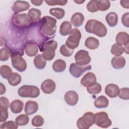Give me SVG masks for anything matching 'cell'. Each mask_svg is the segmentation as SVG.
<instances>
[{
  "label": "cell",
  "mask_w": 129,
  "mask_h": 129,
  "mask_svg": "<svg viewBox=\"0 0 129 129\" xmlns=\"http://www.w3.org/2000/svg\"><path fill=\"white\" fill-rule=\"evenodd\" d=\"M85 29L89 33H93L99 37H103L107 34V30L105 26L101 22L91 19L86 23Z\"/></svg>",
  "instance_id": "1"
},
{
  "label": "cell",
  "mask_w": 129,
  "mask_h": 129,
  "mask_svg": "<svg viewBox=\"0 0 129 129\" xmlns=\"http://www.w3.org/2000/svg\"><path fill=\"white\" fill-rule=\"evenodd\" d=\"M56 20L50 16H45L41 19V31L46 36L52 37L56 30Z\"/></svg>",
  "instance_id": "2"
},
{
  "label": "cell",
  "mask_w": 129,
  "mask_h": 129,
  "mask_svg": "<svg viewBox=\"0 0 129 129\" xmlns=\"http://www.w3.org/2000/svg\"><path fill=\"white\" fill-rule=\"evenodd\" d=\"M11 58L12 66L18 71L23 72L26 70L27 63L19 51H16L12 52Z\"/></svg>",
  "instance_id": "3"
},
{
  "label": "cell",
  "mask_w": 129,
  "mask_h": 129,
  "mask_svg": "<svg viewBox=\"0 0 129 129\" xmlns=\"http://www.w3.org/2000/svg\"><path fill=\"white\" fill-rule=\"evenodd\" d=\"M18 93L21 97L37 98L40 94V90L35 86L26 85L18 89Z\"/></svg>",
  "instance_id": "4"
},
{
  "label": "cell",
  "mask_w": 129,
  "mask_h": 129,
  "mask_svg": "<svg viewBox=\"0 0 129 129\" xmlns=\"http://www.w3.org/2000/svg\"><path fill=\"white\" fill-rule=\"evenodd\" d=\"M81 36V32L79 29H73L66 40V45L69 48L74 50L79 46Z\"/></svg>",
  "instance_id": "5"
},
{
  "label": "cell",
  "mask_w": 129,
  "mask_h": 129,
  "mask_svg": "<svg viewBox=\"0 0 129 129\" xmlns=\"http://www.w3.org/2000/svg\"><path fill=\"white\" fill-rule=\"evenodd\" d=\"M94 115L92 112H86L79 118L77 122V126L80 129H88L94 124Z\"/></svg>",
  "instance_id": "6"
},
{
  "label": "cell",
  "mask_w": 129,
  "mask_h": 129,
  "mask_svg": "<svg viewBox=\"0 0 129 129\" xmlns=\"http://www.w3.org/2000/svg\"><path fill=\"white\" fill-rule=\"evenodd\" d=\"M94 124L102 128H107L111 126V120L109 118L106 112H98L94 115Z\"/></svg>",
  "instance_id": "7"
},
{
  "label": "cell",
  "mask_w": 129,
  "mask_h": 129,
  "mask_svg": "<svg viewBox=\"0 0 129 129\" xmlns=\"http://www.w3.org/2000/svg\"><path fill=\"white\" fill-rule=\"evenodd\" d=\"M57 47V43L54 40H50L44 44L42 56L46 60H51L55 56V50Z\"/></svg>",
  "instance_id": "8"
},
{
  "label": "cell",
  "mask_w": 129,
  "mask_h": 129,
  "mask_svg": "<svg viewBox=\"0 0 129 129\" xmlns=\"http://www.w3.org/2000/svg\"><path fill=\"white\" fill-rule=\"evenodd\" d=\"M75 63L78 66H87L91 62V57L89 52L85 50L78 51L75 55Z\"/></svg>",
  "instance_id": "9"
},
{
  "label": "cell",
  "mask_w": 129,
  "mask_h": 129,
  "mask_svg": "<svg viewBox=\"0 0 129 129\" xmlns=\"http://www.w3.org/2000/svg\"><path fill=\"white\" fill-rule=\"evenodd\" d=\"M91 69L92 66L91 65L80 66H78L75 63H72L70 66L69 71L73 77L76 78H78L81 77L84 72L87 71H90Z\"/></svg>",
  "instance_id": "10"
},
{
  "label": "cell",
  "mask_w": 129,
  "mask_h": 129,
  "mask_svg": "<svg viewBox=\"0 0 129 129\" xmlns=\"http://www.w3.org/2000/svg\"><path fill=\"white\" fill-rule=\"evenodd\" d=\"M97 79L95 75L92 72L86 73L81 80V85L85 87H89L96 84Z\"/></svg>",
  "instance_id": "11"
},
{
  "label": "cell",
  "mask_w": 129,
  "mask_h": 129,
  "mask_svg": "<svg viewBox=\"0 0 129 129\" xmlns=\"http://www.w3.org/2000/svg\"><path fill=\"white\" fill-rule=\"evenodd\" d=\"M14 21L16 25L22 27H28L31 22L28 15L25 13L16 15L14 17Z\"/></svg>",
  "instance_id": "12"
},
{
  "label": "cell",
  "mask_w": 129,
  "mask_h": 129,
  "mask_svg": "<svg viewBox=\"0 0 129 129\" xmlns=\"http://www.w3.org/2000/svg\"><path fill=\"white\" fill-rule=\"evenodd\" d=\"M64 99L69 105L75 106L78 102L79 96L76 91L70 90L64 94Z\"/></svg>",
  "instance_id": "13"
},
{
  "label": "cell",
  "mask_w": 129,
  "mask_h": 129,
  "mask_svg": "<svg viewBox=\"0 0 129 129\" xmlns=\"http://www.w3.org/2000/svg\"><path fill=\"white\" fill-rule=\"evenodd\" d=\"M56 85L55 82L51 79H46L44 80L41 85L42 91L45 94H51L55 89Z\"/></svg>",
  "instance_id": "14"
},
{
  "label": "cell",
  "mask_w": 129,
  "mask_h": 129,
  "mask_svg": "<svg viewBox=\"0 0 129 129\" xmlns=\"http://www.w3.org/2000/svg\"><path fill=\"white\" fill-rule=\"evenodd\" d=\"M119 88L117 85L114 84H109L105 88V93L110 98L116 97L119 93Z\"/></svg>",
  "instance_id": "15"
},
{
  "label": "cell",
  "mask_w": 129,
  "mask_h": 129,
  "mask_svg": "<svg viewBox=\"0 0 129 129\" xmlns=\"http://www.w3.org/2000/svg\"><path fill=\"white\" fill-rule=\"evenodd\" d=\"M30 7V4L26 1H17L13 5V10L17 13H20L28 10Z\"/></svg>",
  "instance_id": "16"
},
{
  "label": "cell",
  "mask_w": 129,
  "mask_h": 129,
  "mask_svg": "<svg viewBox=\"0 0 129 129\" xmlns=\"http://www.w3.org/2000/svg\"><path fill=\"white\" fill-rule=\"evenodd\" d=\"M112 67L115 69H121L124 68L125 65V58L121 56H115L111 59V61Z\"/></svg>",
  "instance_id": "17"
},
{
  "label": "cell",
  "mask_w": 129,
  "mask_h": 129,
  "mask_svg": "<svg viewBox=\"0 0 129 129\" xmlns=\"http://www.w3.org/2000/svg\"><path fill=\"white\" fill-rule=\"evenodd\" d=\"M38 109V103L33 101H28L26 103L25 112L27 115H32L36 113Z\"/></svg>",
  "instance_id": "18"
},
{
  "label": "cell",
  "mask_w": 129,
  "mask_h": 129,
  "mask_svg": "<svg viewBox=\"0 0 129 129\" xmlns=\"http://www.w3.org/2000/svg\"><path fill=\"white\" fill-rule=\"evenodd\" d=\"M27 15L31 22L32 23H37L40 20L41 12L38 9L32 8L29 10Z\"/></svg>",
  "instance_id": "19"
},
{
  "label": "cell",
  "mask_w": 129,
  "mask_h": 129,
  "mask_svg": "<svg viewBox=\"0 0 129 129\" xmlns=\"http://www.w3.org/2000/svg\"><path fill=\"white\" fill-rule=\"evenodd\" d=\"M84 21V17L81 13H76L74 14L71 18V23L76 27L82 26Z\"/></svg>",
  "instance_id": "20"
},
{
  "label": "cell",
  "mask_w": 129,
  "mask_h": 129,
  "mask_svg": "<svg viewBox=\"0 0 129 129\" xmlns=\"http://www.w3.org/2000/svg\"><path fill=\"white\" fill-rule=\"evenodd\" d=\"M23 102L19 99H16L13 101L10 104V109L11 111L15 113H20L23 108Z\"/></svg>",
  "instance_id": "21"
},
{
  "label": "cell",
  "mask_w": 129,
  "mask_h": 129,
  "mask_svg": "<svg viewBox=\"0 0 129 129\" xmlns=\"http://www.w3.org/2000/svg\"><path fill=\"white\" fill-rule=\"evenodd\" d=\"M115 41L117 43L126 45L128 44L129 35L125 32H119L116 36Z\"/></svg>",
  "instance_id": "22"
},
{
  "label": "cell",
  "mask_w": 129,
  "mask_h": 129,
  "mask_svg": "<svg viewBox=\"0 0 129 129\" xmlns=\"http://www.w3.org/2000/svg\"><path fill=\"white\" fill-rule=\"evenodd\" d=\"M94 104L95 107L97 108H104L108 107L109 101L105 96L101 95L95 99Z\"/></svg>",
  "instance_id": "23"
},
{
  "label": "cell",
  "mask_w": 129,
  "mask_h": 129,
  "mask_svg": "<svg viewBox=\"0 0 129 129\" xmlns=\"http://www.w3.org/2000/svg\"><path fill=\"white\" fill-rule=\"evenodd\" d=\"M66 68V62L64 60L58 59L54 61L52 64L53 70L56 73H61L65 70Z\"/></svg>",
  "instance_id": "24"
},
{
  "label": "cell",
  "mask_w": 129,
  "mask_h": 129,
  "mask_svg": "<svg viewBox=\"0 0 129 129\" xmlns=\"http://www.w3.org/2000/svg\"><path fill=\"white\" fill-rule=\"evenodd\" d=\"M85 45L90 49L94 50L98 47L99 45V41L95 37H89L85 40Z\"/></svg>",
  "instance_id": "25"
},
{
  "label": "cell",
  "mask_w": 129,
  "mask_h": 129,
  "mask_svg": "<svg viewBox=\"0 0 129 129\" xmlns=\"http://www.w3.org/2000/svg\"><path fill=\"white\" fill-rule=\"evenodd\" d=\"M34 64L35 68L38 70L44 69L46 64V60L41 54H37L34 58Z\"/></svg>",
  "instance_id": "26"
},
{
  "label": "cell",
  "mask_w": 129,
  "mask_h": 129,
  "mask_svg": "<svg viewBox=\"0 0 129 129\" xmlns=\"http://www.w3.org/2000/svg\"><path fill=\"white\" fill-rule=\"evenodd\" d=\"M72 30V24L69 21H63L60 26L59 33L62 36H67L70 34Z\"/></svg>",
  "instance_id": "27"
},
{
  "label": "cell",
  "mask_w": 129,
  "mask_h": 129,
  "mask_svg": "<svg viewBox=\"0 0 129 129\" xmlns=\"http://www.w3.org/2000/svg\"><path fill=\"white\" fill-rule=\"evenodd\" d=\"M105 20L109 26L114 27L118 23V15L114 12H110L106 15Z\"/></svg>",
  "instance_id": "28"
},
{
  "label": "cell",
  "mask_w": 129,
  "mask_h": 129,
  "mask_svg": "<svg viewBox=\"0 0 129 129\" xmlns=\"http://www.w3.org/2000/svg\"><path fill=\"white\" fill-rule=\"evenodd\" d=\"M25 51L26 54L32 57L36 55L38 52V48L37 46L33 43L28 44L25 48Z\"/></svg>",
  "instance_id": "29"
},
{
  "label": "cell",
  "mask_w": 129,
  "mask_h": 129,
  "mask_svg": "<svg viewBox=\"0 0 129 129\" xmlns=\"http://www.w3.org/2000/svg\"><path fill=\"white\" fill-rule=\"evenodd\" d=\"M9 84L12 86L19 85L21 82V76L17 73H12V75L8 79Z\"/></svg>",
  "instance_id": "30"
},
{
  "label": "cell",
  "mask_w": 129,
  "mask_h": 129,
  "mask_svg": "<svg viewBox=\"0 0 129 129\" xmlns=\"http://www.w3.org/2000/svg\"><path fill=\"white\" fill-rule=\"evenodd\" d=\"M49 13L52 16L56 18V19H61L64 16L65 11L62 8H54L50 9Z\"/></svg>",
  "instance_id": "31"
},
{
  "label": "cell",
  "mask_w": 129,
  "mask_h": 129,
  "mask_svg": "<svg viewBox=\"0 0 129 129\" xmlns=\"http://www.w3.org/2000/svg\"><path fill=\"white\" fill-rule=\"evenodd\" d=\"M124 51V48L122 45L115 43L111 47V53L115 56L121 55Z\"/></svg>",
  "instance_id": "32"
},
{
  "label": "cell",
  "mask_w": 129,
  "mask_h": 129,
  "mask_svg": "<svg viewBox=\"0 0 129 129\" xmlns=\"http://www.w3.org/2000/svg\"><path fill=\"white\" fill-rule=\"evenodd\" d=\"M0 73L3 78L8 80L12 75V71L9 66L7 65H3L1 67Z\"/></svg>",
  "instance_id": "33"
},
{
  "label": "cell",
  "mask_w": 129,
  "mask_h": 129,
  "mask_svg": "<svg viewBox=\"0 0 129 129\" xmlns=\"http://www.w3.org/2000/svg\"><path fill=\"white\" fill-rule=\"evenodd\" d=\"M110 3L109 1H97L96 7L98 11H105L109 9Z\"/></svg>",
  "instance_id": "34"
},
{
  "label": "cell",
  "mask_w": 129,
  "mask_h": 129,
  "mask_svg": "<svg viewBox=\"0 0 129 129\" xmlns=\"http://www.w3.org/2000/svg\"><path fill=\"white\" fill-rule=\"evenodd\" d=\"M29 121V117L27 114H20L15 118V122L18 125L24 126L28 124Z\"/></svg>",
  "instance_id": "35"
},
{
  "label": "cell",
  "mask_w": 129,
  "mask_h": 129,
  "mask_svg": "<svg viewBox=\"0 0 129 129\" xmlns=\"http://www.w3.org/2000/svg\"><path fill=\"white\" fill-rule=\"evenodd\" d=\"M102 90V87L101 85L96 83L94 85L87 87V91L90 94H97L99 93Z\"/></svg>",
  "instance_id": "36"
},
{
  "label": "cell",
  "mask_w": 129,
  "mask_h": 129,
  "mask_svg": "<svg viewBox=\"0 0 129 129\" xmlns=\"http://www.w3.org/2000/svg\"><path fill=\"white\" fill-rule=\"evenodd\" d=\"M11 51L7 48H2L0 50V60L1 61H6L11 56Z\"/></svg>",
  "instance_id": "37"
},
{
  "label": "cell",
  "mask_w": 129,
  "mask_h": 129,
  "mask_svg": "<svg viewBox=\"0 0 129 129\" xmlns=\"http://www.w3.org/2000/svg\"><path fill=\"white\" fill-rule=\"evenodd\" d=\"M44 120L43 118L39 115L35 116L32 119L31 123L33 126L35 127H39L43 125Z\"/></svg>",
  "instance_id": "38"
},
{
  "label": "cell",
  "mask_w": 129,
  "mask_h": 129,
  "mask_svg": "<svg viewBox=\"0 0 129 129\" xmlns=\"http://www.w3.org/2000/svg\"><path fill=\"white\" fill-rule=\"evenodd\" d=\"M59 51L63 56H64L66 57H69L73 54L74 52V50L69 48L67 46L66 44H63L60 46Z\"/></svg>",
  "instance_id": "39"
},
{
  "label": "cell",
  "mask_w": 129,
  "mask_h": 129,
  "mask_svg": "<svg viewBox=\"0 0 129 129\" xmlns=\"http://www.w3.org/2000/svg\"><path fill=\"white\" fill-rule=\"evenodd\" d=\"M18 125L15 121L10 120L8 121L4 122L3 124H2L1 126V128L4 129H16L18 128Z\"/></svg>",
  "instance_id": "40"
},
{
  "label": "cell",
  "mask_w": 129,
  "mask_h": 129,
  "mask_svg": "<svg viewBox=\"0 0 129 129\" xmlns=\"http://www.w3.org/2000/svg\"><path fill=\"white\" fill-rule=\"evenodd\" d=\"M97 0H92L89 2L86 6L87 10L91 13H95L98 11L96 7Z\"/></svg>",
  "instance_id": "41"
},
{
  "label": "cell",
  "mask_w": 129,
  "mask_h": 129,
  "mask_svg": "<svg viewBox=\"0 0 129 129\" xmlns=\"http://www.w3.org/2000/svg\"><path fill=\"white\" fill-rule=\"evenodd\" d=\"M119 97L123 100H128L129 99V89L128 88H122L119 90L118 95Z\"/></svg>",
  "instance_id": "42"
},
{
  "label": "cell",
  "mask_w": 129,
  "mask_h": 129,
  "mask_svg": "<svg viewBox=\"0 0 129 129\" xmlns=\"http://www.w3.org/2000/svg\"><path fill=\"white\" fill-rule=\"evenodd\" d=\"M45 3L48 6H64L67 4V1H58V0H46Z\"/></svg>",
  "instance_id": "43"
},
{
  "label": "cell",
  "mask_w": 129,
  "mask_h": 129,
  "mask_svg": "<svg viewBox=\"0 0 129 129\" xmlns=\"http://www.w3.org/2000/svg\"><path fill=\"white\" fill-rule=\"evenodd\" d=\"M0 109H1L0 122H4L7 119L9 116L8 108L1 106Z\"/></svg>",
  "instance_id": "44"
},
{
  "label": "cell",
  "mask_w": 129,
  "mask_h": 129,
  "mask_svg": "<svg viewBox=\"0 0 129 129\" xmlns=\"http://www.w3.org/2000/svg\"><path fill=\"white\" fill-rule=\"evenodd\" d=\"M121 22L123 26L128 28L129 27V13L128 12L124 13L121 18Z\"/></svg>",
  "instance_id": "45"
},
{
  "label": "cell",
  "mask_w": 129,
  "mask_h": 129,
  "mask_svg": "<svg viewBox=\"0 0 129 129\" xmlns=\"http://www.w3.org/2000/svg\"><path fill=\"white\" fill-rule=\"evenodd\" d=\"M0 99H1V106L5 107L8 109L9 106H10L9 100L5 97H1Z\"/></svg>",
  "instance_id": "46"
},
{
  "label": "cell",
  "mask_w": 129,
  "mask_h": 129,
  "mask_svg": "<svg viewBox=\"0 0 129 129\" xmlns=\"http://www.w3.org/2000/svg\"><path fill=\"white\" fill-rule=\"evenodd\" d=\"M120 4L124 8H129V1H120Z\"/></svg>",
  "instance_id": "47"
},
{
  "label": "cell",
  "mask_w": 129,
  "mask_h": 129,
  "mask_svg": "<svg viewBox=\"0 0 129 129\" xmlns=\"http://www.w3.org/2000/svg\"><path fill=\"white\" fill-rule=\"evenodd\" d=\"M31 3L34 5V6H41L42 5V4L43 3V1H35V0H31Z\"/></svg>",
  "instance_id": "48"
},
{
  "label": "cell",
  "mask_w": 129,
  "mask_h": 129,
  "mask_svg": "<svg viewBox=\"0 0 129 129\" xmlns=\"http://www.w3.org/2000/svg\"><path fill=\"white\" fill-rule=\"evenodd\" d=\"M6 91V89L5 86L3 85V83H0V94L2 95L5 93Z\"/></svg>",
  "instance_id": "49"
},
{
  "label": "cell",
  "mask_w": 129,
  "mask_h": 129,
  "mask_svg": "<svg viewBox=\"0 0 129 129\" xmlns=\"http://www.w3.org/2000/svg\"><path fill=\"white\" fill-rule=\"evenodd\" d=\"M74 2L75 3H76L77 4H82L84 2H85V1H74Z\"/></svg>",
  "instance_id": "50"
}]
</instances>
